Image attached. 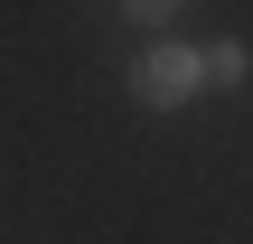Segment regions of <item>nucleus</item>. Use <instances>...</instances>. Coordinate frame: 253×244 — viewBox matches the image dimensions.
I'll use <instances>...</instances> for the list:
<instances>
[{
	"mask_svg": "<svg viewBox=\"0 0 253 244\" xmlns=\"http://www.w3.org/2000/svg\"><path fill=\"white\" fill-rule=\"evenodd\" d=\"M207 85V66L188 56V47H150V56H131V94L150 103V113H169V103H188Z\"/></svg>",
	"mask_w": 253,
	"mask_h": 244,
	"instance_id": "1",
	"label": "nucleus"
},
{
	"mask_svg": "<svg viewBox=\"0 0 253 244\" xmlns=\"http://www.w3.org/2000/svg\"><path fill=\"white\" fill-rule=\"evenodd\" d=\"M197 66H207V85H244V75H253V56L235 47V38H216V47H207Z\"/></svg>",
	"mask_w": 253,
	"mask_h": 244,
	"instance_id": "2",
	"label": "nucleus"
},
{
	"mask_svg": "<svg viewBox=\"0 0 253 244\" xmlns=\"http://www.w3.org/2000/svg\"><path fill=\"white\" fill-rule=\"evenodd\" d=\"M122 9H131V19H150V28H160V19H178V0H122Z\"/></svg>",
	"mask_w": 253,
	"mask_h": 244,
	"instance_id": "3",
	"label": "nucleus"
}]
</instances>
